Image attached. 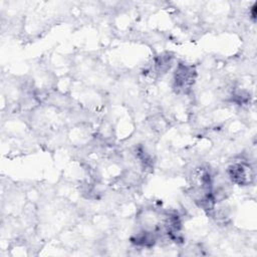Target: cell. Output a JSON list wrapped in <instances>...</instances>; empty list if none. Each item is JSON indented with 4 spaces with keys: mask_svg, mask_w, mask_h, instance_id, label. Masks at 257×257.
Listing matches in <instances>:
<instances>
[{
    "mask_svg": "<svg viewBox=\"0 0 257 257\" xmlns=\"http://www.w3.org/2000/svg\"><path fill=\"white\" fill-rule=\"evenodd\" d=\"M195 75L196 71L194 70L193 66L179 64L174 76V87L179 92H188L194 84Z\"/></svg>",
    "mask_w": 257,
    "mask_h": 257,
    "instance_id": "1",
    "label": "cell"
},
{
    "mask_svg": "<svg viewBox=\"0 0 257 257\" xmlns=\"http://www.w3.org/2000/svg\"><path fill=\"white\" fill-rule=\"evenodd\" d=\"M228 175L232 182L240 186L249 185L254 178L253 171L250 165L246 162H238L230 166L228 169Z\"/></svg>",
    "mask_w": 257,
    "mask_h": 257,
    "instance_id": "2",
    "label": "cell"
}]
</instances>
